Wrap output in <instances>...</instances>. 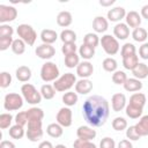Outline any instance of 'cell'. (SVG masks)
I'll use <instances>...</instances> for the list:
<instances>
[{"mask_svg":"<svg viewBox=\"0 0 148 148\" xmlns=\"http://www.w3.org/2000/svg\"><path fill=\"white\" fill-rule=\"evenodd\" d=\"M56 119L57 123L62 127H69L73 123V112L68 106H64L58 111Z\"/></svg>","mask_w":148,"mask_h":148,"instance_id":"9c48e42d","label":"cell"},{"mask_svg":"<svg viewBox=\"0 0 148 148\" xmlns=\"http://www.w3.org/2000/svg\"><path fill=\"white\" fill-rule=\"evenodd\" d=\"M117 148H133V145L128 139H124V140H120L118 142Z\"/></svg>","mask_w":148,"mask_h":148,"instance_id":"11a10c76","label":"cell"},{"mask_svg":"<svg viewBox=\"0 0 148 148\" xmlns=\"http://www.w3.org/2000/svg\"><path fill=\"white\" fill-rule=\"evenodd\" d=\"M114 3V0H99V5L103 7H109Z\"/></svg>","mask_w":148,"mask_h":148,"instance_id":"91938a15","label":"cell"},{"mask_svg":"<svg viewBox=\"0 0 148 148\" xmlns=\"http://www.w3.org/2000/svg\"><path fill=\"white\" fill-rule=\"evenodd\" d=\"M0 148H16L15 143L9 140H2L0 142Z\"/></svg>","mask_w":148,"mask_h":148,"instance_id":"9f6ffc18","label":"cell"},{"mask_svg":"<svg viewBox=\"0 0 148 148\" xmlns=\"http://www.w3.org/2000/svg\"><path fill=\"white\" fill-rule=\"evenodd\" d=\"M82 114L87 124L91 127L103 126L110 114L109 103L99 95L89 96L82 105Z\"/></svg>","mask_w":148,"mask_h":148,"instance_id":"6da1fadb","label":"cell"},{"mask_svg":"<svg viewBox=\"0 0 148 148\" xmlns=\"http://www.w3.org/2000/svg\"><path fill=\"white\" fill-rule=\"evenodd\" d=\"M140 136H147L148 135V114L142 116L136 125H134Z\"/></svg>","mask_w":148,"mask_h":148,"instance_id":"484cf974","label":"cell"},{"mask_svg":"<svg viewBox=\"0 0 148 148\" xmlns=\"http://www.w3.org/2000/svg\"><path fill=\"white\" fill-rule=\"evenodd\" d=\"M126 10L124 7H113L111 9L108 10V20L111 21V22H117V23H120V21L123 18H125L126 16Z\"/></svg>","mask_w":148,"mask_h":148,"instance_id":"4fadbf2b","label":"cell"},{"mask_svg":"<svg viewBox=\"0 0 148 148\" xmlns=\"http://www.w3.org/2000/svg\"><path fill=\"white\" fill-rule=\"evenodd\" d=\"M76 50H77V46H76L75 43H65L61 46V52L65 56H68V54H72V53H76Z\"/></svg>","mask_w":148,"mask_h":148,"instance_id":"681fc988","label":"cell"},{"mask_svg":"<svg viewBox=\"0 0 148 148\" xmlns=\"http://www.w3.org/2000/svg\"><path fill=\"white\" fill-rule=\"evenodd\" d=\"M79 56L81 58H83L84 60H88L89 61L95 56V49H92V47H90V46H88L86 44H82L79 47Z\"/></svg>","mask_w":148,"mask_h":148,"instance_id":"d6a6232c","label":"cell"},{"mask_svg":"<svg viewBox=\"0 0 148 148\" xmlns=\"http://www.w3.org/2000/svg\"><path fill=\"white\" fill-rule=\"evenodd\" d=\"M112 128L114 131H118V132L126 130L127 128V120L124 117H116L112 120Z\"/></svg>","mask_w":148,"mask_h":148,"instance_id":"60d3db41","label":"cell"},{"mask_svg":"<svg viewBox=\"0 0 148 148\" xmlns=\"http://www.w3.org/2000/svg\"><path fill=\"white\" fill-rule=\"evenodd\" d=\"M54 148H67L65 145H61V143H59V145H57V146H54Z\"/></svg>","mask_w":148,"mask_h":148,"instance_id":"94428289","label":"cell"},{"mask_svg":"<svg viewBox=\"0 0 148 148\" xmlns=\"http://www.w3.org/2000/svg\"><path fill=\"white\" fill-rule=\"evenodd\" d=\"M113 36L117 39L120 40H125L126 38H128L130 36V28L126 23H117L113 28Z\"/></svg>","mask_w":148,"mask_h":148,"instance_id":"e0dca14e","label":"cell"},{"mask_svg":"<svg viewBox=\"0 0 148 148\" xmlns=\"http://www.w3.org/2000/svg\"><path fill=\"white\" fill-rule=\"evenodd\" d=\"M14 34L13 27L9 24H1L0 25V37H10Z\"/></svg>","mask_w":148,"mask_h":148,"instance_id":"f907efd6","label":"cell"},{"mask_svg":"<svg viewBox=\"0 0 148 148\" xmlns=\"http://www.w3.org/2000/svg\"><path fill=\"white\" fill-rule=\"evenodd\" d=\"M99 43H101L104 52L108 56H114V54H117L118 51H119V49H120L118 39L114 36H111V35H104V36H102Z\"/></svg>","mask_w":148,"mask_h":148,"instance_id":"ba28073f","label":"cell"},{"mask_svg":"<svg viewBox=\"0 0 148 148\" xmlns=\"http://www.w3.org/2000/svg\"><path fill=\"white\" fill-rule=\"evenodd\" d=\"M16 79L20 82H28L31 79V69L28 66H20L15 72Z\"/></svg>","mask_w":148,"mask_h":148,"instance_id":"603a6c76","label":"cell"},{"mask_svg":"<svg viewBox=\"0 0 148 148\" xmlns=\"http://www.w3.org/2000/svg\"><path fill=\"white\" fill-rule=\"evenodd\" d=\"M142 111L143 109L142 108H138L135 105H132V104H127L126 108H125V112H126V116L132 118V119H138L142 116Z\"/></svg>","mask_w":148,"mask_h":148,"instance_id":"4dcf8cb0","label":"cell"},{"mask_svg":"<svg viewBox=\"0 0 148 148\" xmlns=\"http://www.w3.org/2000/svg\"><path fill=\"white\" fill-rule=\"evenodd\" d=\"M126 138L130 140V141H138L141 136L140 134L138 133L135 126H130L126 128Z\"/></svg>","mask_w":148,"mask_h":148,"instance_id":"c3c4849f","label":"cell"},{"mask_svg":"<svg viewBox=\"0 0 148 148\" xmlns=\"http://www.w3.org/2000/svg\"><path fill=\"white\" fill-rule=\"evenodd\" d=\"M73 22V16L68 10H62L57 15V23L59 27L67 28L72 24Z\"/></svg>","mask_w":148,"mask_h":148,"instance_id":"ffe728a7","label":"cell"},{"mask_svg":"<svg viewBox=\"0 0 148 148\" xmlns=\"http://www.w3.org/2000/svg\"><path fill=\"white\" fill-rule=\"evenodd\" d=\"M123 87L126 91L135 92V91H139L142 89V82H141V80H138L135 77H131V79L126 80V82L124 83Z\"/></svg>","mask_w":148,"mask_h":148,"instance_id":"7402d4cb","label":"cell"},{"mask_svg":"<svg viewBox=\"0 0 148 148\" xmlns=\"http://www.w3.org/2000/svg\"><path fill=\"white\" fill-rule=\"evenodd\" d=\"M92 90V82L89 79H80L75 83V92L86 95Z\"/></svg>","mask_w":148,"mask_h":148,"instance_id":"2e32d148","label":"cell"},{"mask_svg":"<svg viewBox=\"0 0 148 148\" xmlns=\"http://www.w3.org/2000/svg\"><path fill=\"white\" fill-rule=\"evenodd\" d=\"M21 92L24 98V101L31 105H37L42 102V94L38 91L34 84L31 83H24L21 87Z\"/></svg>","mask_w":148,"mask_h":148,"instance_id":"7a4b0ae2","label":"cell"},{"mask_svg":"<svg viewBox=\"0 0 148 148\" xmlns=\"http://www.w3.org/2000/svg\"><path fill=\"white\" fill-rule=\"evenodd\" d=\"M12 121H13V116L10 113L5 112V113L0 114V128L1 130H6V128L10 127Z\"/></svg>","mask_w":148,"mask_h":148,"instance_id":"ee69618b","label":"cell"},{"mask_svg":"<svg viewBox=\"0 0 148 148\" xmlns=\"http://www.w3.org/2000/svg\"><path fill=\"white\" fill-rule=\"evenodd\" d=\"M127 79L128 77H127L126 73L123 72V71H116L112 74V82L114 84H121V86H124V83L126 82Z\"/></svg>","mask_w":148,"mask_h":148,"instance_id":"7bdbcfd3","label":"cell"},{"mask_svg":"<svg viewBox=\"0 0 148 148\" xmlns=\"http://www.w3.org/2000/svg\"><path fill=\"white\" fill-rule=\"evenodd\" d=\"M139 57L143 60H148V43H142L139 47Z\"/></svg>","mask_w":148,"mask_h":148,"instance_id":"db71d44e","label":"cell"},{"mask_svg":"<svg viewBox=\"0 0 148 148\" xmlns=\"http://www.w3.org/2000/svg\"><path fill=\"white\" fill-rule=\"evenodd\" d=\"M96 130H94L90 126H80L76 130V135L77 139L81 140H87V141H91L92 139L96 138Z\"/></svg>","mask_w":148,"mask_h":148,"instance_id":"9a60e30c","label":"cell"},{"mask_svg":"<svg viewBox=\"0 0 148 148\" xmlns=\"http://www.w3.org/2000/svg\"><path fill=\"white\" fill-rule=\"evenodd\" d=\"M76 74L77 76H80L81 79H88L94 74V66L90 61L84 60L82 62L79 64V66L76 67Z\"/></svg>","mask_w":148,"mask_h":148,"instance_id":"7c38bea8","label":"cell"},{"mask_svg":"<svg viewBox=\"0 0 148 148\" xmlns=\"http://www.w3.org/2000/svg\"><path fill=\"white\" fill-rule=\"evenodd\" d=\"M132 38L135 40V42H139V43H145L146 39L148 38V32L145 28H136L132 31Z\"/></svg>","mask_w":148,"mask_h":148,"instance_id":"e575fe53","label":"cell"},{"mask_svg":"<svg viewBox=\"0 0 148 148\" xmlns=\"http://www.w3.org/2000/svg\"><path fill=\"white\" fill-rule=\"evenodd\" d=\"M76 83V76L73 73H65L61 76H59L54 82H53V87L57 91L59 92H65V91H69V89L72 87H75Z\"/></svg>","mask_w":148,"mask_h":148,"instance_id":"3957f363","label":"cell"},{"mask_svg":"<svg viewBox=\"0 0 148 148\" xmlns=\"http://www.w3.org/2000/svg\"><path fill=\"white\" fill-rule=\"evenodd\" d=\"M59 68L58 66L52 62V61H46L45 64L42 65L40 68V79L44 82H54L59 77Z\"/></svg>","mask_w":148,"mask_h":148,"instance_id":"277c9868","label":"cell"},{"mask_svg":"<svg viewBox=\"0 0 148 148\" xmlns=\"http://www.w3.org/2000/svg\"><path fill=\"white\" fill-rule=\"evenodd\" d=\"M80 64V56L77 53H72L68 56H65V66L68 68L77 67Z\"/></svg>","mask_w":148,"mask_h":148,"instance_id":"f35d334b","label":"cell"},{"mask_svg":"<svg viewBox=\"0 0 148 148\" xmlns=\"http://www.w3.org/2000/svg\"><path fill=\"white\" fill-rule=\"evenodd\" d=\"M135 53H136V49H135L134 44H132V43H125L121 46V50H120L121 58H125V57H128V56H132V54H135Z\"/></svg>","mask_w":148,"mask_h":148,"instance_id":"b9f144b4","label":"cell"},{"mask_svg":"<svg viewBox=\"0 0 148 148\" xmlns=\"http://www.w3.org/2000/svg\"><path fill=\"white\" fill-rule=\"evenodd\" d=\"M109 28V21L104 16H96L92 21V29L96 34H103Z\"/></svg>","mask_w":148,"mask_h":148,"instance_id":"d6986e66","label":"cell"},{"mask_svg":"<svg viewBox=\"0 0 148 148\" xmlns=\"http://www.w3.org/2000/svg\"><path fill=\"white\" fill-rule=\"evenodd\" d=\"M23 102H24L23 96L16 92H9L5 96L3 108L6 111H17L23 106Z\"/></svg>","mask_w":148,"mask_h":148,"instance_id":"52a82bcc","label":"cell"},{"mask_svg":"<svg viewBox=\"0 0 148 148\" xmlns=\"http://www.w3.org/2000/svg\"><path fill=\"white\" fill-rule=\"evenodd\" d=\"M60 39L61 42L65 44V43H75L76 40V34L75 31L71 30V29H65L60 32Z\"/></svg>","mask_w":148,"mask_h":148,"instance_id":"8d00e7d4","label":"cell"},{"mask_svg":"<svg viewBox=\"0 0 148 148\" xmlns=\"http://www.w3.org/2000/svg\"><path fill=\"white\" fill-rule=\"evenodd\" d=\"M13 42H14L13 36H10V37H0V50L6 51L7 49H9V46L12 47Z\"/></svg>","mask_w":148,"mask_h":148,"instance_id":"816d5d0a","label":"cell"},{"mask_svg":"<svg viewBox=\"0 0 148 148\" xmlns=\"http://www.w3.org/2000/svg\"><path fill=\"white\" fill-rule=\"evenodd\" d=\"M38 148H54V146L50 141H42L38 145Z\"/></svg>","mask_w":148,"mask_h":148,"instance_id":"680465c9","label":"cell"},{"mask_svg":"<svg viewBox=\"0 0 148 148\" xmlns=\"http://www.w3.org/2000/svg\"><path fill=\"white\" fill-rule=\"evenodd\" d=\"M25 45L27 44L21 38H16V39H14V42L12 44V51L15 54L21 56V54H23L25 52Z\"/></svg>","mask_w":148,"mask_h":148,"instance_id":"ab89813d","label":"cell"},{"mask_svg":"<svg viewBox=\"0 0 148 148\" xmlns=\"http://www.w3.org/2000/svg\"><path fill=\"white\" fill-rule=\"evenodd\" d=\"M132 74L138 80H143L148 76V66L143 62H139L138 66L132 71Z\"/></svg>","mask_w":148,"mask_h":148,"instance_id":"d4e9b609","label":"cell"},{"mask_svg":"<svg viewBox=\"0 0 148 148\" xmlns=\"http://www.w3.org/2000/svg\"><path fill=\"white\" fill-rule=\"evenodd\" d=\"M99 148H117L116 147V142L112 138H109V136H105L99 142Z\"/></svg>","mask_w":148,"mask_h":148,"instance_id":"f5cc1de1","label":"cell"},{"mask_svg":"<svg viewBox=\"0 0 148 148\" xmlns=\"http://www.w3.org/2000/svg\"><path fill=\"white\" fill-rule=\"evenodd\" d=\"M28 140L31 142H37L43 138V121L42 120H29L28 128L25 131Z\"/></svg>","mask_w":148,"mask_h":148,"instance_id":"8992f818","label":"cell"},{"mask_svg":"<svg viewBox=\"0 0 148 148\" xmlns=\"http://www.w3.org/2000/svg\"><path fill=\"white\" fill-rule=\"evenodd\" d=\"M140 15H141V17H143V18H146V20H148V5L142 6Z\"/></svg>","mask_w":148,"mask_h":148,"instance_id":"6f0895ef","label":"cell"},{"mask_svg":"<svg viewBox=\"0 0 148 148\" xmlns=\"http://www.w3.org/2000/svg\"><path fill=\"white\" fill-rule=\"evenodd\" d=\"M99 37L97 36V34H92V32H88L84 35L83 37V44L92 47V49H96L99 44Z\"/></svg>","mask_w":148,"mask_h":148,"instance_id":"1f68e13d","label":"cell"},{"mask_svg":"<svg viewBox=\"0 0 148 148\" xmlns=\"http://www.w3.org/2000/svg\"><path fill=\"white\" fill-rule=\"evenodd\" d=\"M35 53L38 58L44 59V60H49L56 56V49L50 44H40L36 47Z\"/></svg>","mask_w":148,"mask_h":148,"instance_id":"8fae6325","label":"cell"},{"mask_svg":"<svg viewBox=\"0 0 148 148\" xmlns=\"http://www.w3.org/2000/svg\"><path fill=\"white\" fill-rule=\"evenodd\" d=\"M27 114H28L29 120H43V118H44V111L37 106H32V108L28 109Z\"/></svg>","mask_w":148,"mask_h":148,"instance_id":"d590c367","label":"cell"},{"mask_svg":"<svg viewBox=\"0 0 148 148\" xmlns=\"http://www.w3.org/2000/svg\"><path fill=\"white\" fill-rule=\"evenodd\" d=\"M102 67H103V69H104L105 72L114 73V72L117 71V68H118V62H117V60H116L114 58L108 57V58H105V59L103 60Z\"/></svg>","mask_w":148,"mask_h":148,"instance_id":"f1b7e54d","label":"cell"},{"mask_svg":"<svg viewBox=\"0 0 148 148\" xmlns=\"http://www.w3.org/2000/svg\"><path fill=\"white\" fill-rule=\"evenodd\" d=\"M73 148H97L96 145L91 141H87V140H81V139H76L73 142Z\"/></svg>","mask_w":148,"mask_h":148,"instance_id":"f6af8a7d","label":"cell"},{"mask_svg":"<svg viewBox=\"0 0 148 148\" xmlns=\"http://www.w3.org/2000/svg\"><path fill=\"white\" fill-rule=\"evenodd\" d=\"M138 64H139V57L136 56V53L123 58V66L128 71H133L138 66Z\"/></svg>","mask_w":148,"mask_h":148,"instance_id":"83f0119b","label":"cell"},{"mask_svg":"<svg viewBox=\"0 0 148 148\" xmlns=\"http://www.w3.org/2000/svg\"><path fill=\"white\" fill-rule=\"evenodd\" d=\"M126 96L121 92H117L111 98V106L114 112H119L126 108Z\"/></svg>","mask_w":148,"mask_h":148,"instance_id":"5bb4252c","label":"cell"},{"mask_svg":"<svg viewBox=\"0 0 148 148\" xmlns=\"http://www.w3.org/2000/svg\"><path fill=\"white\" fill-rule=\"evenodd\" d=\"M46 133L51 136V138H60L64 133V127L61 125H59L58 123H52L49 124L46 127Z\"/></svg>","mask_w":148,"mask_h":148,"instance_id":"cb8c5ba5","label":"cell"},{"mask_svg":"<svg viewBox=\"0 0 148 148\" xmlns=\"http://www.w3.org/2000/svg\"><path fill=\"white\" fill-rule=\"evenodd\" d=\"M8 133H9V136H10L12 139L20 140V139H22V138L24 136L25 131H24L23 126H20V125H17V124H15V125H13V126L9 127Z\"/></svg>","mask_w":148,"mask_h":148,"instance_id":"836d02e7","label":"cell"},{"mask_svg":"<svg viewBox=\"0 0 148 148\" xmlns=\"http://www.w3.org/2000/svg\"><path fill=\"white\" fill-rule=\"evenodd\" d=\"M12 83V75L8 72H1L0 73V87L1 88H7Z\"/></svg>","mask_w":148,"mask_h":148,"instance_id":"bcb514c9","label":"cell"},{"mask_svg":"<svg viewBox=\"0 0 148 148\" xmlns=\"http://www.w3.org/2000/svg\"><path fill=\"white\" fill-rule=\"evenodd\" d=\"M146 102H147V98H146L145 94H142V92H134L130 97V103L128 104H132V105H135L138 108H142L143 109Z\"/></svg>","mask_w":148,"mask_h":148,"instance_id":"4316f807","label":"cell"},{"mask_svg":"<svg viewBox=\"0 0 148 148\" xmlns=\"http://www.w3.org/2000/svg\"><path fill=\"white\" fill-rule=\"evenodd\" d=\"M40 39H42L43 44H50V45H52L58 39V34L56 32V30L44 29L40 32Z\"/></svg>","mask_w":148,"mask_h":148,"instance_id":"44dd1931","label":"cell"},{"mask_svg":"<svg viewBox=\"0 0 148 148\" xmlns=\"http://www.w3.org/2000/svg\"><path fill=\"white\" fill-rule=\"evenodd\" d=\"M17 17V9L13 6L0 5V22L1 24H6L7 22H12Z\"/></svg>","mask_w":148,"mask_h":148,"instance_id":"30bf717a","label":"cell"},{"mask_svg":"<svg viewBox=\"0 0 148 148\" xmlns=\"http://www.w3.org/2000/svg\"><path fill=\"white\" fill-rule=\"evenodd\" d=\"M40 94H42V97L45 98V99H52L54 96H56V89L53 86L46 83V84H43L42 88H40Z\"/></svg>","mask_w":148,"mask_h":148,"instance_id":"74e56055","label":"cell"},{"mask_svg":"<svg viewBox=\"0 0 148 148\" xmlns=\"http://www.w3.org/2000/svg\"><path fill=\"white\" fill-rule=\"evenodd\" d=\"M28 121H29V118H28L27 111H21L15 116V124H17L20 126L24 127L25 125H28Z\"/></svg>","mask_w":148,"mask_h":148,"instance_id":"7dc6e473","label":"cell"},{"mask_svg":"<svg viewBox=\"0 0 148 148\" xmlns=\"http://www.w3.org/2000/svg\"><path fill=\"white\" fill-rule=\"evenodd\" d=\"M125 21H126V24L128 25V28H134V29H136V28L140 27L142 20H141V15H140L138 12L131 10V12H128V13L126 14Z\"/></svg>","mask_w":148,"mask_h":148,"instance_id":"ac0fdd59","label":"cell"},{"mask_svg":"<svg viewBox=\"0 0 148 148\" xmlns=\"http://www.w3.org/2000/svg\"><path fill=\"white\" fill-rule=\"evenodd\" d=\"M16 32H17L18 38H21L25 44L30 46L34 45L37 39V32L30 24H25V23L20 24L16 29Z\"/></svg>","mask_w":148,"mask_h":148,"instance_id":"5b68a950","label":"cell"},{"mask_svg":"<svg viewBox=\"0 0 148 148\" xmlns=\"http://www.w3.org/2000/svg\"><path fill=\"white\" fill-rule=\"evenodd\" d=\"M61 99H62V103L66 105V106H73V105H75L76 103H77V99H79V97H77V94L76 92H74V91H66L64 95H62V97H61Z\"/></svg>","mask_w":148,"mask_h":148,"instance_id":"f546056e","label":"cell"}]
</instances>
